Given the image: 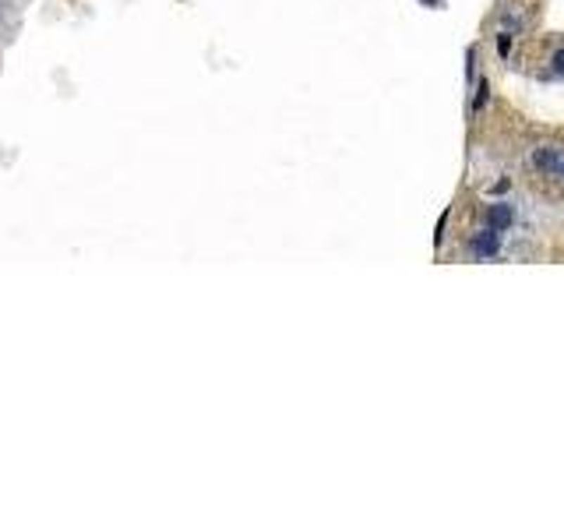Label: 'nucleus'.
<instances>
[{"label":"nucleus","mask_w":564,"mask_h":529,"mask_svg":"<svg viewBox=\"0 0 564 529\" xmlns=\"http://www.w3.org/2000/svg\"><path fill=\"white\" fill-rule=\"evenodd\" d=\"M487 96H490V85H487V82H480V85H476V110L487 103Z\"/></svg>","instance_id":"obj_4"},{"label":"nucleus","mask_w":564,"mask_h":529,"mask_svg":"<svg viewBox=\"0 0 564 529\" xmlns=\"http://www.w3.org/2000/svg\"><path fill=\"white\" fill-rule=\"evenodd\" d=\"M553 177H560V180H564V159H560V166H557V173H553Z\"/></svg>","instance_id":"obj_7"},{"label":"nucleus","mask_w":564,"mask_h":529,"mask_svg":"<svg viewBox=\"0 0 564 529\" xmlns=\"http://www.w3.org/2000/svg\"><path fill=\"white\" fill-rule=\"evenodd\" d=\"M550 68H553V75H564V46L553 53V60H550Z\"/></svg>","instance_id":"obj_5"},{"label":"nucleus","mask_w":564,"mask_h":529,"mask_svg":"<svg viewBox=\"0 0 564 529\" xmlns=\"http://www.w3.org/2000/svg\"><path fill=\"white\" fill-rule=\"evenodd\" d=\"M560 159H564V152H557V148H536L532 152V166L543 170V173H557Z\"/></svg>","instance_id":"obj_3"},{"label":"nucleus","mask_w":564,"mask_h":529,"mask_svg":"<svg viewBox=\"0 0 564 529\" xmlns=\"http://www.w3.org/2000/svg\"><path fill=\"white\" fill-rule=\"evenodd\" d=\"M469 250L476 254V257H497V250H501V233L497 229H480L473 240H469Z\"/></svg>","instance_id":"obj_1"},{"label":"nucleus","mask_w":564,"mask_h":529,"mask_svg":"<svg viewBox=\"0 0 564 529\" xmlns=\"http://www.w3.org/2000/svg\"><path fill=\"white\" fill-rule=\"evenodd\" d=\"M487 226L490 229H497V233H504V229H511V222H515V212H511V205H504V201H497V205H490L487 208Z\"/></svg>","instance_id":"obj_2"},{"label":"nucleus","mask_w":564,"mask_h":529,"mask_svg":"<svg viewBox=\"0 0 564 529\" xmlns=\"http://www.w3.org/2000/svg\"><path fill=\"white\" fill-rule=\"evenodd\" d=\"M444 226H448V212L437 219V229H434V243H441V236H444Z\"/></svg>","instance_id":"obj_6"}]
</instances>
